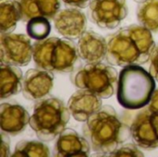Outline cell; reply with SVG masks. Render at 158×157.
<instances>
[{
    "mask_svg": "<svg viewBox=\"0 0 158 157\" xmlns=\"http://www.w3.org/2000/svg\"><path fill=\"white\" fill-rule=\"evenodd\" d=\"M70 116L68 105L66 106L60 99L43 98L34 104L29 124L37 138L50 142L66 130Z\"/></svg>",
    "mask_w": 158,
    "mask_h": 157,
    "instance_id": "5",
    "label": "cell"
},
{
    "mask_svg": "<svg viewBox=\"0 0 158 157\" xmlns=\"http://www.w3.org/2000/svg\"><path fill=\"white\" fill-rule=\"evenodd\" d=\"M135 2H137V3H143V2H145V1H147V0H134Z\"/></svg>",
    "mask_w": 158,
    "mask_h": 157,
    "instance_id": "27",
    "label": "cell"
},
{
    "mask_svg": "<svg viewBox=\"0 0 158 157\" xmlns=\"http://www.w3.org/2000/svg\"><path fill=\"white\" fill-rule=\"evenodd\" d=\"M128 13L126 0H91L89 4L91 21L102 29L112 30L118 27Z\"/></svg>",
    "mask_w": 158,
    "mask_h": 157,
    "instance_id": "8",
    "label": "cell"
},
{
    "mask_svg": "<svg viewBox=\"0 0 158 157\" xmlns=\"http://www.w3.org/2000/svg\"><path fill=\"white\" fill-rule=\"evenodd\" d=\"M12 157H48L50 150L39 141H20L17 143Z\"/></svg>",
    "mask_w": 158,
    "mask_h": 157,
    "instance_id": "20",
    "label": "cell"
},
{
    "mask_svg": "<svg viewBox=\"0 0 158 157\" xmlns=\"http://www.w3.org/2000/svg\"><path fill=\"white\" fill-rule=\"evenodd\" d=\"M30 118V114L20 105L2 103L0 105V127L6 134L14 136L23 132Z\"/></svg>",
    "mask_w": 158,
    "mask_h": 157,
    "instance_id": "14",
    "label": "cell"
},
{
    "mask_svg": "<svg viewBox=\"0 0 158 157\" xmlns=\"http://www.w3.org/2000/svg\"><path fill=\"white\" fill-rule=\"evenodd\" d=\"M148 107L150 110L158 113V88L155 91L154 94H153V97L148 105Z\"/></svg>",
    "mask_w": 158,
    "mask_h": 157,
    "instance_id": "26",
    "label": "cell"
},
{
    "mask_svg": "<svg viewBox=\"0 0 158 157\" xmlns=\"http://www.w3.org/2000/svg\"><path fill=\"white\" fill-rule=\"evenodd\" d=\"M54 75L41 68H30L23 79L22 93L27 100L39 101L44 98L53 89Z\"/></svg>",
    "mask_w": 158,
    "mask_h": 157,
    "instance_id": "11",
    "label": "cell"
},
{
    "mask_svg": "<svg viewBox=\"0 0 158 157\" xmlns=\"http://www.w3.org/2000/svg\"><path fill=\"white\" fill-rule=\"evenodd\" d=\"M21 20L20 4L18 0L0 1V31L1 33H10Z\"/></svg>",
    "mask_w": 158,
    "mask_h": 157,
    "instance_id": "18",
    "label": "cell"
},
{
    "mask_svg": "<svg viewBox=\"0 0 158 157\" xmlns=\"http://www.w3.org/2000/svg\"><path fill=\"white\" fill-rule=\"evenodd\" d=\"M72 83L79 89L88 90L102 99L113 96L118 89V74L112 65L87 64L71 77Z\"/></svg>",
    "mask_w": 158,
    "mask_h": 157,
    "instance_id": "6",
    "label": "cell"
},
{
    "mask_svg": "<svg viewBox=\"0 0 158 157\" xmlns=\"http://www.w3.org/2000/svg\"><path fill=\"white\" fill-rule=\"evenodd\" d=\"M139 146L136 144H132V143H127V144H123L121 146H119L115 152L111 153L108 156H137V157H143L144 156L143 153L138 148Z\"/></svg>",
    "mask_w": 158,
    "mask_h": 157,
    "instance_id": "22",
    "label": "cell"
},
{
    "mask_svg": "<svg viewBox=\"0 0 158 157\" xmlns=\"http://www.w3.org/2000/svg\"><path fill=\"white\" fill-rule=\"evenodd\" d=\"M32 48L36 67L52 73L71 72L80 57L77 45L68 38L50 37L36 41Z\"/></svg>",
    "mask_w": 158,
    "mask_h": 157,
    "instance_id": "4",
    "label": "cell"
},
{
    "mask_svg": "<svg viewBox=\"0 0 158 157\" xmlns=\"http://www.w3.org/2000/svg\"><path fill=\"white\" fill-rule=\"evenodd\" d=\"M106 39L107 63L122 68L147 63L156 46L151 31L137 24L121 28Z\"/></svg>",
    "mask_w": 158,
    "mask_h": 157,
    "instance_id": "1",
    "label": "cell"
},
{
    "mask_svg": "<svg viewBox=\"0 0 158 157\" xmlns=\"http://www.w3.org/2000/svg\"><path fill=\"white\" fill-rule=\"evenodd\" d=\"M91 148L85 137L71 129H66L57 138L53 155L56 157H87L90 155Z\"/></svg>",
    "mask_w": 158,
    "mask_h": 157,
    "instance_id": "13",
    "label": "cell"
},
{
    "mask_svg": "<svg viewBox=\"0 0 158 157\" xmlns=\"http://www.w3.org/2000/svg\"><path fill=\"white\" fill-rule=\"evenodd\" d=\"M66 5L77 7V8H85L89 6L91 0H62Z\"/></svg>",
    "mask_w": 158,
    "mask_h": 157,
    "instance_id": "25",
    "label": "cell"
},
{
    "mask_svg": "<svg viewBox=\"0 0 158 157\" xmlns=\"http://www.w3.org/2000/svg\"><path fill=\"white\" fill-rule=\"evenodd\" d=\"M101 99L88 90L79 89L69 99L68 108L75 120L85 122L101 109L103 106Z\"/></svg>",
    "mask_w": 158,
    "mask_h": 157,
    "instance_id": "12",
    "label": "cell"
},
{
    "mask_svg": "<svg viewBox=\"0 0 158 157\" xmlns=\"http://www.w3.org/2000/svg\"><path fill=\"white\" fill-rule=\"evenodd\" d=\"M54 25L63 37L76 40L86 31L87 18L81 10L71 6L59 10L54 18Z\"/></svg>",
    "mask_w": 158,
    "mask_h": 157,
    "instance_id": "10",
    "label": "cell"
},
{
    "mask_svg": "<svg viewBox=\"0 0 158 157\" xmlns=\"http://www.w3.org/2000/svg\"><path fill=\"white\" fill-rule=\"evenodd\" d=\"M131 136L136 145L144 150L158 148V113L149 107L139 112L131 125Z\"/></svg>",
    "mask_w": 158,
    "mask_h": 157,
    "instance_id": "9",
    "label": "cell"
},
{
    "mask_svg": "<svg viewBox=\"0 0 158 157\" xmlns=\"http://www.w3.org/2000/svg\"><path fill=\"white\" fill-rule=\"evenodd\" d=\"M8 134L1 132V156L6 157L10 155V140L7 136Z\"/></svg>",
    "mask_w": 158,
    "mask_h": 157,
    "instance_id": "24",
    "label": "cell"
},
{
    "mask_svg": "<svg viewBox=\"0 0 158 157\" xmlns=\"http://www.w3.org/2000/svg\"><path fill=\"white\" fill-rule=\"evenodd\" d=\"M149 72L158 82V43L156 44L150 56Z\"/></svg>",
    "mask_w": 158,
    "mask_h": 157,
    "instance_id": "23",
    "label": "cell"
},
{
    "mask_svg": "<svg viewBox=\"0 0 158 157\" xmlns=\"http://www.w3.org/2000/svg\"><path fill=\"white\" fill-rule=\"evenodd\" d=\"M51 31V24L47 18L37 17L27 22V33L35 41H42L48 37Z\"/></svg>",
    "mask_w": 158,
    "mask_h": 157,
    "instance_id": "21",
    "label": "cell"
},
{
    "mask_svg": "<svg viewBox=\"0 0 158 157\" xmlns=\"http://www.w3.org/2000/svg\"><path fill=\"white\" fill-rule=\"evenodd\" d=\"M80 57L87 64L100 63L106 58V39L94 31H86L77 43Z\"/></svg>",
    "mask_w": 158,
    "mask_h": 157,
    "instance_id": "15",
    "label": "cell"
},
{
    "mask_svg": "<svg viewBox=\"0 0 158 157\" xmlns=\"http://www.w3.org/2000/svg\"><path fill=\"white\" fill-rule=\"evenodd\" d=\"M20 4L21 20L28 22L37 17L54 19L59 12V0H18Z\"/></svg>",
    "mask_w": 158,
    "mask_h": 157,
    "instance_id": "16",
    "label": "cell"
},
{
    "mask_svg": "<svg viewBox=\"0 0 158 157\" xmlns=\"http://www.w3.org/2000/svg\"><path fill=\"white\" fill-rule=\"evenodd\" d=\"M30 38V36L22 33H1V63L17 67L28 66L33 55V48Z\"/></svg>",
    "mask_w": 158,
    "mask_h": 157,
    "instance_id": "7",
    "label": "cell"
},
{
    "mask_svg": "<svg viewBox=\"0 0 158 157\" xmlns=\"http://www.w3.org/2000/svg\"><path fill=\"white\" fill-rule=\"evenodd\" d=\"M82 133L94 153L109 155L130 138L131 128L120 120L113 106L105 105L85 121Z\"/></svg>",
    "mask_w": 158,
    "mask_h": 157,
    "instance_id": "2",
    "label": "cell"
},
{
    "mask_svg": "<svg viewBox=\"0 0 158 157\" xmlns=\"http://www.w3.org/2000/svg\"><path fill=\"white\" fill-rule=\"evenodd\" d=\"M24 76L19 67L1 63L0 98L6 99L22 91Z\"/></svg>",
    "mask_w": 158,
    "mask_h": 157,
    "instance_id": "17",
    "label": "cell"
},
{
    "mask_svg": "<svg viewBox=\"0 0 158 157\" xmlns=\"http://www.w3.org/2000/svg\"><path fill=\"white\" fill-rule=\"evenodd\" d=\"M156 86V80L149 71L140 65L127 66L118 75L117 99L126 109H141L149 105Z\"/></svg>",
    "mask_w": 158,
    "mask_h": 157,
    "instance_id": "3",
    "label": "cell"
},
{
    "mask_svg": "<svg viewBox=\"0 0 158 157\" xmlns=\"http://www.w3.org/2000/svg\"><path fill=\"white\" fill-rule=\"evenodd\" d=\"M137 19L141 25L151 31H158V0H147L137 7Z\"/></svg>",
    "mask_w": 158,
    "mask_h": 157,
    "instance_id": "19",
    "label": "cell"
}]
</instances>
